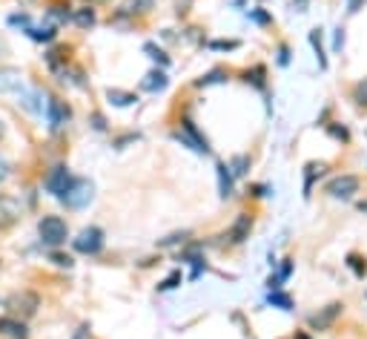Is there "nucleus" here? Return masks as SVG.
Returning a JSON list of instances; mask_svg holds the SVG:
<instances>
[{
    "mask_svg": "<svg viewBox=\"0 0 367 339\" xmlns=\"http://www.w3.org/2000/svg\"><path fill=\"white\" fill-rule=\"evenodd\" d=\"M43 61H46V66H49V72H52L55 78L69 66V55H66L64 49H49V52L43 55Z\"/></svg>",
    "mask_w": 367,
    "mask_h": 339,
    "instance_id": "16",
    "label": "nucleus"
},
{
    "mask_svg": "<svg viewBox=\"0 0 367 339\" xmlns=\"http://www.w3.org/2000/svg\"><path fill=\"white\" fill-rule=\"evenodd\" d=\"M290 273H293V259H284V265L279 268V273L267 279V287H270V290H279V287H282V282H287V279H290Z\"/></svg>",
    "mask_w": 367,
    "mask_h": 339,
    "instance_id": "22",
    "label": "nucleus"
},
{
    "mask_svg": "<svg viewBox=\"0 0 367 339\" xmlns=\"http://www.w3.org/2000/svg\"><path fill=\"white\" fill-rule=\"evenodd\" d=\"M229 173H233V179H244L250 173V155H236V158H229Z\"/></svg>",
    "mask_w": 367,
    "mask_h": 339,
    "instance_id": "23",
    "label": "nucleus"
},
{
    "mask_svg": "<svg viewBox=\"0 0 367 339\" xmlns=\"http://www.w3.org/2000/svg\"><path fill=\"white\" fill-rule=\"evenodd\" d=\"M167 87H169V78L164 69H150L141 81V90H147V93H164Z\"/></svg>",
    "mask_w": 367,
    "mask_h": 339,
    "instance_id": "15",
    "label": "nucleus"
},
{
    "mask_svg": "<svg viewBox=\"0 0 367 339\" xmlns=\"http://www.w3.org/2000/svg\"><path fill=\"white\" fill-rule=\"evenodd\" d=\"M23 219V207L15 196L0 193V230H9Z\"/></svg>",
    "mask_w": 367,
    "mask_h": 339,
    "instance_id": "8",
    "label": "nucleus"
},
{
    "mask_svg": "<svg viewBox=\"0 0 367 339\" xmlns=\"http://www.w3.org/2000/svg\"><path fill=\"white\" fill-rule=\"evenodd\" d=\"M321 173H325V164H307L304 167V196H310L315 176H321Z\"/></svg>",
    "mask_w": 367,
    "mask_h": 339,
    "instance_id": "26",
    "label": "nucleus"
},
{
    "mask_svg": "<svg viewBox=\"0 0 367 339\" xmlns=\"http://www.w3.org/2000/svg\"><path fill=\"white\" fill-rule=\"evenodd\" d=\"M144 52H147V55H150L155 64H161V69H164V66H169V55H167L161 47H155V44H147V47H144Z\"/></svg>",
    "mask_w": 367,
    "mask_h": 339,
    "instance_id": "29",
    "label": "nucleus"
},
{
    "mask_svg": "<svg viewBox=\"0 0 367 339\" xmlns=\"http://www.w3.org/2000/svg\"><path fill=\"white\" fill-rule=\"evenodd\" d=\"M267 302L272 308H282V311H293V296L284 293V290H270L267 293Z\"/></svg>",
    "mask_w": 367,
    "mask_h": 339,
    "instance_id": "21",
    "label": "nucleus"
},
{
    "mask_svg": "<svg viewBox=\"0 0 367 339\" xmlns=\"http://www.w3.org/2000/svg\"><path fill=\"white\" fill-rule=\"evenodd\" d=\"M6 311H9V316H15V319H32L37 311H40V296L35 293V290H15L9 299H6Z\"/></svg>",
    "mask_w": 367,
    "mask_h": 339,
    "instance_id": "2",
    "label": "nucleus"
},
{
    "mask_svg": "<svg viewBox=\"0 0 367 339\" xmlns=\"http://www.w3.org/2000/svg\"><path fill=\"white\" fill-rule=\"evenodd\" d=\"M6 176H9V164H6L4 158H0V182H4Z\"/></svg>",
    "mask_w": 367,
    "mask_h": 339,
    "instance_id": "45",
    "label": "nucleus"
},
{
    "mask_svg": "<svg viewBox=\"0 0 367 339\" xmlns=\"http://www.w3.org/2000/svg\"><path fill=\"white\" fill-rule=\"evenodd\" d=\"M107 101L112 107H132L138 101V95L135 93H124V90H107Z\"/></svg>",
    "mask_w": 367,
    "mask_h": 339,
    "instance_id": "20",
    "label": "nucleus"
},
{
    "mask_svg": "<svg viewBox=\"0 0 367 339\" xmlns=\"http://www.w3.org/2000/svg\"><path fill=\"white\" fill-rule=\"evenodd\" d=\"M46 20H49L52 26H64V23H69V20H72V12H69V6H66V4H55V6L46 9Z\"/></svg>",
    "mask_w": 367,
    "mask_h": 339,
    "instance_id": "19",
    "label": "nucleus"
},
{
    "mask_svg": "<svg viewBox=\"0 0 367 339\" xmlns=\"http://www.w3.org/2000/svg\"><path fill=\"white\" fill-rule=\"evenodd\" d=\"M89 124H92V130L107 133V118H104L101 112H92V115H89Z\"/></svg>",
    "mask_w": 367,
    "mask_h": 339,
    "instance_id": "38",
    "label": "nucleus"
},
{
    "mask_svg": "<svg viewBox=\"0 0 367 339\" xmlns=\"http://www.w3.org/2000/svg\"><path fill=\"white\" fill-rule=\"evenodd\" d=\"M69 121H72V107L66 101H61V98H49V101H46V124H49L52 133L64 130Z\"/></svg>",
    "mask_w": 367,
    "mask_h": 339,
    "instance_id": "7",
    "label": "nucleus"
},
{
    "mask_svg": "<svg viewBox=\"0 0 367 339\" xmlns=\"http://www.w3.org/2000/svg\"><path fill=\"white\" fill-rule=\"evenodd\" d=\"M267 193H270L267 184H255V187H253V196H267Z\"/></svg>",
    "mask_w": 367,
    "mask_h": 339,
    "instance_id": "44",
    "label": "nucleus"
},
{
    "mask_svg": "<svg viewBox=\"0 0 367 339\" xmlns=\"http://www.w3.org/2000/svg\"><path fill=\"white\" fill-rule=\"evenodd\" d=\"M310 47L315 49L318 66H321V69H327V55H325V47H321V29H313V32H310Z\"/></svg>",
    "mask_w": 367,
    "mask_h": 339,
    "instance_id": "24",
    "label": "nucleus"
},
{
    "mask_svg": "<svg viewBox=\"0 0 367 339\" xmlns=\"http://www.w3.org/2000/svg\"><path fill=\"white\" fill-rule=\"evenodd\" d=\"M250 230H253V216H247V213H241L233 225H229V230L221 236L227 244H241L244 239H250Z\"/></svg>",
    "mask_w": 367,
    "mask_h": 339,
    "instance_id": "10",
    "label": "nucleus"
},
{
    "mask_svg": "<svg viewBox=\"0 0 367 339\" xmlns=\"http://www.w3.org/2000/svg\"><path fill=\"white\" fill-rule=\"evenodd\" d=\"M353 101L359 107H367V81H361V83H356V87H353Z\"/></svg>",
    "mask_w": 367,
    "mask_h": 339,
    "instance_id": "33",
    "label": "nucleus"
},
{
    "mask_svg": "<svg viewBox=\"0 0 367 339\" xmlns=\"http://www.w3.org/2000/svg\"><path fill=\"white\" fill-rule=\"evenodd\" d=\"M247 18H250V20H255L258 26H267V23H272V18H270L264 9H250V12H247Z\"/></svg>",
    "mask_w": 367,
    "mask_h": 339,
    "instance_id": "35",
    "label": "nucleus"
},
{
    "mask_svg": "<svg viewBox=\"0 0 367 339\" xmlns=\"http://www.w3.org/2000/svg\"><path fill=\"white\" fill-rule=\"evenodd\" d=\"M264 75H267V69H264V66H253V69H247V72H244V81H247V83H253L255 90H267V81H264Z\"/></svg>",
    "mask_w": 367,
    "mask_h": 339,
    "instance_id": "25",
    "label": "nucleus"
},
{
    "mask_svg": "<svg viewBox=\"0 0 367 339\" xmlns=\"http://www.w3.org/2000/svg\"><path fill=\"white\" fill-rule=\"evenodd\" d=\"M212 83H227V72L224 69H210L204 78L195 81V87H212Z\"/></svg>",
    "mask_w": 367,
    "mask_h": 339,
    "instance_id": "27",
    "label": "nucleus"
},
{
    "mask_svg": "<svg viewBox=\"0 0 367 339\" xmlns=\"http://www.w3.org/2000/svg\"><path fill=\"white\" fill-rule=\"evenodd\" d=\"M9 26H15V29L20 26V29L26 32V29L32 26V18H29V15H18V12H15V15H9Z\"/></svg>",
    "mask_w": 367,
    "mask_h": 339,
    "instance_id": "36",
    "label": "nucleus"
},
{
    "mask_svg": "<svg viewBox=\"0 0 367 339\" xmlns=\"http://www.w3.org/2000/svg\"><path fill=\"white\" fill-rule=\"evenodd\" d=\"M215 176H218V196H221L224 201L233 198V193H236V179H233V173H229V167H227L224 161L215 164Z\"/></svg>",
    "mask_w": 367,
    "mask_h": 339,
    "instance_id": "14",
    "label": "nucleus"
},
{
    "mask_svg": "<svg viewBox=\"0 0 367 339\" xmlns=\"http://www.w3.org/2000/svg\"><path fill=\"white\" fill-rule=\"evenodd\" d=\"M172 138H175L178 144H184V147H190V150L198 153V155H207V153H210V141H207V136L198 130V126L193 124V118H184V121H181V130H175Z\"/></svg>",
    "mask_w": 367,
    "mask_h": 339,
    "instance_id": "4",
    "label": "nucleus"
},
{
    "mask_svg": "<svg viewBox=\"0 0 367 339\" xmlns=\"http://www.w3.org/2000/svg\"><path fill=\"white\" fill-rule=\"evenodd\" d=\"M37 239H40L43 247L55 250V247L66 244V239H69V225H66L61 216H40V222H37Z\"/></svg>",
    "mask_w": 367,
    "mask_h": 339,
    "instance_id": "1",
    "label": "nucleus"
},
{
    "mask_svg": "<svg viewBox=\"0 0 367 339\" xmlns=\"http://www.w3.org/2000/svg\"><path fill=\"white\" fill-rule=\"evenodd\" d=\"M342 47H344V29H336V37H333V49H336V52H342Z\"/></svg>",
    "mask_w": 367,
    "mask_h": 339,
    "instance_id": "40",
    "label": "nucleus"
},
{
    "mask_svg": "<svg viewBox=\"0 0 367 339\" xmlns=\"http://www.w3.org/2000/svg\"><path fill=\"white\" fill-rule=\"evenodd\" d=\"M359 210H361V213H367V201H361V204H359Z\"/></svg>",
    "mask_w": 367,
    "mask_h": 339,
    "instance_id": "48",
    "label": "nucleus"
},
{
    "mask_svg": "<svg viewBox=\"0 0 367 339\" xmlns=\"http://www.w3.org/2000/svg\"><path fill=\"white\" fill-rule=\"evenodd\" d=\"M279 64H282V66L290 64V49H287V47H279Z\"/></svg>",
    "mask_w": 367,
    "mask_h": 339,
    "instance_id": "41",
    "label": "nucleus"
},
{
    "mask_svg": "<svg viewBox=\"0 0 367 339\" xmlns=\"http://www.w3.org/2000/svg\"><path fill=\"white\" fill-rule=\"evenodd\" d=\"M359 6H361V0H347V12H350V15H356Z\"/></svg>",
    "mask_w": 367,
    "mask_h": 339,
    "instance_id": "42",
    "label": "nucleus"
},
{
    "mask_svg": "<svg viewBox=\"0 0 367 339\" xmlns=\"http://www.w3.org/2000/svg\"><path fill=\"white\" fill-rule=\"evenodd\" d=\"M347 265H350V270H353L356 276H364V270H367L364 259H361V256H356V253H350V256H347Z\"/></svg>",
    "mask_w": 367,
    "mask_h": 339,
    "instance_id": "34",
    "label": "nucleus"
},
{
    "mask_svg": "<svg viewBox=\"0 0 367 339\" xmlns=\"http://www.w3.org/2000/svg\"><path fill=\"white\" fill-rule=\"evenodd\" d=\"M49 262H52L55 268H66V270H69V268H75V259L69 256V253L58 250V247H55V250H49Z\"/></svg>",
    "mask_w": 367,
    "mask_h": 339,
    "instance_id": "28",
    "label": "nucleus"
},
{
    "mask_svg": "<svg viewBox=\"0 0 367 339\" xmlns=\"http://www.w3.org/2000/svg\"><path fill=\"white\" fill-rule=\"evenodd\" d=\"M26 35H29L32 40H37V44H52V40L58 37V26H52V23H46V26H29Z\"/></svg>",
    "mask_w": 367,
    "mask_h": 339,
    "instance_id": "17",
    "label": "nucleus"
},
{
    "mask_svg": "<svg viewBox=\"0 0 367 339\" xmlns=\"http://www.w3.org/2000/svg\"><path fill=\"white\" fill-rule=\"evenodd\" d=\"M95 198V184H92L89 179H72V184H69V190L58 198L66 210H83V207H89V201Z\"/></svg>",
    "mask_w": 367,
    "mask_h": 339,
    "instance_id": "3",
    "label": "nucleus"
},
{
    "mask_svg": "<svg viewBox=\"0 0 367 339\" xmlns=\"http://www.w3.org/2000/svg\"><path fill=\"white\" fill-rule=\"evenodd\" d=\"M72 23L78 29H92L98 23V15H95V9H92V6H80V9L72 12Z\"/></svg>",
    "mask_w": 367,
    "mask_h": 339,
    "instance_id": "18",
    "label": "nucleus"
},
{
    "mask_svg": "<svg viewBox=\"0 0 367 339\" xmlns=\"http://www.w3.org/2000/svg\"><path fill=\"white\" fill-rule=\"evenodd\" d=\"M342 302H333V305H327L325 311H318V314H313L310 319H307V325L313 328V331H327L339 316H342Z\"/></svg>",
    "mask_w": 367,
    "mask_h": 339,
    "instance_id": "11",
    "label": "nucleus"
},
{
    "mask_svg": "<svg viewBox=\"0 0 367 339\" xmlns=\"http://www.w3.org/2000/svg\"><path fill=\"white\" fill-rule=\"evenodd\" d=\"M296 6H299V12H304V6H307V0H296Z\"/></svg>",
    "mask_w": 367,
    "mask_h": 339,
    "instance_id": "47",
    "label": "nucleus"
},
{
    "mask_svg": "<svg viewBox=\"0 0 367 339\" xmlns=\"http://www.w3.org/2000/svg\"><path fill=\"white\" fill-rule=\"evenodd\" d=\"M23 90V72L18 66H0V93L9 95V93H18L20 95Z\"/></svg>",
    "mask_w": 367,
    "mask_h": 339,
    "instance_id": "12",
    "label": "nucleus"
},
{
    "mask_svg": "<svg viewBox=\"0 0 367 339\" xmlns=\"http://www.w3.org/2000/svg\"><path fill=\"white\" fill-rule=\"evenodd\" d=\"M4 136H6V124L0 121V141H4Z\"/></svg>",
    "mask_w": 367,
    "mask_h": 339,
    "instance_id": "46",
    "label": "nucleus"
},
{
    "mask_svg": "<svg viewBox=\"0 0 367 339\" xmlns=\"http://www.w3.org/2000/svg\"><path fill=\"white\" fill-rule=\"evenodd\" d=\"M29 328L23 319H15V316H0V339H29Z\"/></svg>",
    "mask_w": 367,
    "mask_h": 339,
    "instance_id": "13",
    "label": "nucleus"
},
{
    "mask_svg": "<svg viewBox=\"0 0 367 339\" xmlns=\"http://www.w3.org/2000/svg\"><path fill=\"white\" fill-rule=\"evenodd\" d=\"M187 239H190V233H187V230H181V233H172V236L161 239L158 244H161V247H172V244H184V242H187Z\"/></svg>",
    "mask_w": 367,
    "mask_h": 339,
    "instance_id": "32",
    "label": "nucleus"
},
{
    "mask_svg": "<svg viewBox=\"0 0 367 339\" xmlns=\"http://www.w3.org/2000/svg\"><path fill=\"white\" fill-rule=\"evenodd\" d=\"M178 285H181V273L175 270V273H169V276H167V279L158 285V290H175Z\"/></svg>",
    "mask_w": 367,
    "mask_h": 339,
    "instance_id": "37",
    "label": "nucleus"
},
{
    "mask_svg": "<svg viewBox=\"0 0 367 339\" xmlns=\"http://www.w3.org/2000/svg\"><path fill=\"white\" fill-rule=\"evenodd\" d=\"M293 339H310V336H307V333H296Z\"/></svg>",
    "mask_w": 367,
    "mask_h": 339,
    "instance_id": "49",
    "label": "nucleus"
},
{
    "mask_svg": "<svg viewBox=\"0 0 367 339\" xmlns=\"http://www.w3.org/2000/svg\"><path fill=\"white\" fill-rule=\"evenodd\" d=\"M210 49H215V52H233V49H239V40H210Z\"/></svg>",
    "mask_w": 367,
    "mask_h": 339,
    "instance_id": "31",
    "label": "nucleus"
},
{
    "mask_svg": "<svg viewBox=\"0 0 367 339\" xmlns=\"http://www.w3.org/2000/svg\"><path fill=\"white\" fill-rule=\"evenodd\" d=\"M104 244H107V233H104L101 227H95V225L83 227V230L72 239V247H75L78 253H83V256H98V253L104 250Z\"/></svg>",
    "mask_w": 367,
    "mask_h": 339,
    "instance_id": "5",
    "label": "nucleus"
},
{
    "mask_svg": "<svg viewBox=\"0 0 367 339\" xmlns=\"http://www.w3.org/2000/svg\"><path fill=\"white\" fill-rule=\"evenodd\" d=\"M327 133H330L333 138H339V141H350V133H347V126H339V124H330V126H327Z\"/></svg>",
    "mask_w": 367,
    "mask_h": 339,
    "instance_id": "39",
    "label": "nucleus"
},
{
    "mask_svg": "<svg viewBox=\"0 0 367 339\" xmlns=\"http://www.w3.org/2000/svg\"><path fill=\"white\" fill-rule=\"evenodd\" d=\"M129 141H138V136H126V138H118V141H115V147H118V150H124V144H129Z\"/></svg>",
    "mask_w": 367,
    "mask_h": 339,
    "instance_id": "43",
    "label": "nucleus"
},
{
    "mask_svg": "<svg viewBox=\"0 0 367 339\" xmlns=\"http://www.w3.org/2000/svg\"><path fill=\"white\" fill-rule=\"evenodd\" d=\"M72 179H75V176H72L69 164H55V167H49V173L43 176V187H46V193H49V196L61 198V196L69 190Z\"/></svg>",
    "mask_w": 367,
    "mask_h": 339,
    "instance_id": "6",
    "label": "nucleus"
},
{
    "mask_svg": "<svg viewBox=\"0 0 367 339\" xmlns=\"http://www.w3.org/2000/svg\"><path fill=\"white\" fill-rule=\"evenodd\" d=\"M152 6H155V0H132L126 9H129V15H147Z\"/></svg>",
    "mask_w": 367,
    "mask_h": 339,
    "instance_id": "30",
    "label": "nucleus"
},
{
    "mask_svg": "<svg viewBox=\"0 0 367 339\" xmlns=\"http://www.w3.org/2000/svg\"><path fill=\"white\" fill-rule=\"evenodd\" d=\"M359 187H361V182H359L356 176H336V179L327 182L325 193H327L330 198H353V196L359 193Z\"/></svg>",
    "mask_w": 367,
    "mask_h": 339,
    "instance_id": "9",
    "label": "nucleus"
}]
</instances>
